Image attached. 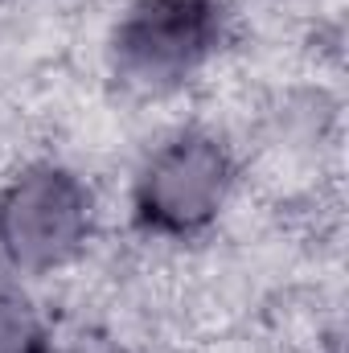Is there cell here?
<instances>
[{"label":"cell","instance_id":"1","mask_svg":"<svg viewBox=\"0 0 349 353\" xmlns=\"http://www.w3.org/2000/svg\"><path fill=\"white\" fill-rule=\"evenodd\" d=\"M230 46V0H119L103 33V70L123 99L165 107L206 87Z\"/></svg>","mask_w":349,"mask_h":353},{"label":"cell","instance_id":"2","mask_svg":"<svg viewBox=\"0 0 349 353\" xmlns=\"http://www.w3.org/2000/svg\"><path fill=\"white\" fill-rule=\"evenodd\" d=\"M247 161L214 123H177L161 132L128 173V226L144 243H206L243 193Z\"/></svg>","mask_w":349,"mask_h":353},{"label":"cell","instance_id":"3","mask_svg":"<svg viewBox=\"0 0 349 353\" xmlns=\"http://www.w3.org/2000/svg\"><path fill=\"white\" fill-rule=\"evenodd\" d=\"M103 230V193L62 157H29L0 181V275L37 283L66 275Z\"/></svg>","mask_w":349,"mask_h":353},{"label":"cell","instance_id":"4","mask_svg":"<svg viewBox=\"0 0 349 353\" xmlns=\"http://www.w3.org/2000/svg\"><path fill=\"white\" fill-rule=\"evenodd\" d=\"M54 341V316L25 279L0 275V353H41Z\"/></svg>","mask_w":349,"mask_h":353},{"label":"cell","instance_id":"5","mask_svg":"<svg viewBox=\"0 0 349 353\" xmlns=\"http://www.w3.org/2000/svg\"><path fill=\"white\" fill-rule=\"evenodd\" d=\"M41 353H99V350H87V345H66V341H58V337H54Z\"/></svg>","mask_w":349,"mask_h":353}]
</instances>
